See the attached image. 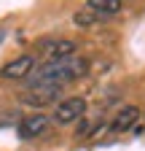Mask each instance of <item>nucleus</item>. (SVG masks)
Segmentation results:
<instances>
[{
	"mask_svg": "<svg viewBox=\"0 0 145 151\" xmlns=\"http://www.w3.org/2000/svg\"><path fill=\"white\" fill-rule=\"evenodd\" d=\"M32 68H35V57L32 54H22V57H16V60L6 62L3 70H0V76H3V78H27L32 73Z\"/></svg>",
	"mask_w": 145,
	"mask_h": 151,
	"instance_id": "5",
	"label": "nucleus"
},
{
	"mask_svg": "<svg viewBox=\"0 0 145 151\" xmlns=\"http://www.w3.org/2000/svg\"><path fill=\"white\" fill-rule=\"evenodd\" d=\"M83 113H86V100L83 97H65V100H59L54 105L51 119L57 124H72V122L83 119Z\"/></svg>",
	"mask_w": 145,
	"mask_h": 151,
	"instance_id": "3",
	"label": "nucleus"
},
{
	"mask_svg": "<svg viewBox=\"0 0 145 151\" xmlns=\"http://www.w3.org/2000/svg\"><path fill=\"white\" fill-rule=\"evenodd\" d=\"M86 8H92V11H97L100 16H116L118 11H121V0H89L86 3Z\"/></svg>",
	"mask_w": 145,
	"mask_h": 151,
	"instance_id": "8",
	"label": "nucleus"
},
{
	"mask_svg": "<svg viewBox=\"0 0 145 151\" xmlns=\"http://www.w3.org/2000/svg\"><path fill=\"white\" fill-rule=\"evenodd\" d=\"M65 86H54V84H27L22 100L27 105H35V108H43V105H51L57 103V97L62 94Z\"/></svg>",
	"mask_w": 145,
	"mask_h": 151,
	"instance_id": "2",
	"label": "nucleus"
},
{
	"mask_svg": "<svg viewBox=\"0 0 145 151\" xmlns=\"http://www.w3.org/2000/svg\"><path fill=\"white\" fill-rule=\"evenodd\" d=\"M46 129H48V116H43V113H30L19 124V135L24 140H35V138H41Z\"/></svg>",
	"mask_w": 145,
	"mask_h": 151,
	"instance_id": "6",
	"label": "nucleus"
},
{
	"mask_svg": "<svg viewBox=\"0 0 145 151\" xmlns=\"http://www.w3.org/2000/svg\"><path fill=\"white\" fill-rule=\"evenodd\" d=\"M38 54L43 57V62L65 60V57L75 54V43L67 41V38H48V41H41L38 43Z\"/></svg>",
	"mask_w": 145,
	"mask_h": 151,
	"instance_id": "4",
	"label": "nucleus"
},
{
	"mask_svg": "<svg viewBox=\"0 0 145 151\" xmlns=\"http://www.w3.org/2000/svg\"><path fill=\"white\" fill-rule=\"evenodd\" d=\"M140 122V108L137 105H126L116 113V119H113V132H129L134 124Z\"/></svg>",
	"mask_w": 145,
	"mask_h": 151,
	"instance_id": "7",
	"label": "nucleus"
},
{
	"mask_svg": "<svg viewBox=\"0 0 145 151\" xmlns=\"http://www.w3.org/2000/svg\"><path fill=\"white\" fill-rule=\"evenodd\" d=\"M89 62L78 54H70L65 60H51L35 68V73H30V84H54V86H65L70 81L86 76Z\"/></svg>",
	"mask_w": 145,
	"mask_h": 151,
	"instance_id": "1",
	"label": "nucleus"
},
{
	"mask_svg": "<svg viewBox=\"0 0 145 151\" xmlns=\"http://www.w3.org/2000/svg\"><path fill=\"white\" fill-rule=\"evenodd\" d=\"M105 16H100L97 11H92V8H83V11H78L75 14V19H72V22H75L78 27H89V24H97V22H102Z\"/></svg>",
	"mask_w": 145,
	"mask_h": 151,
	"instance_id": "9",
	"label": "nucleus"
}]
</instances>
